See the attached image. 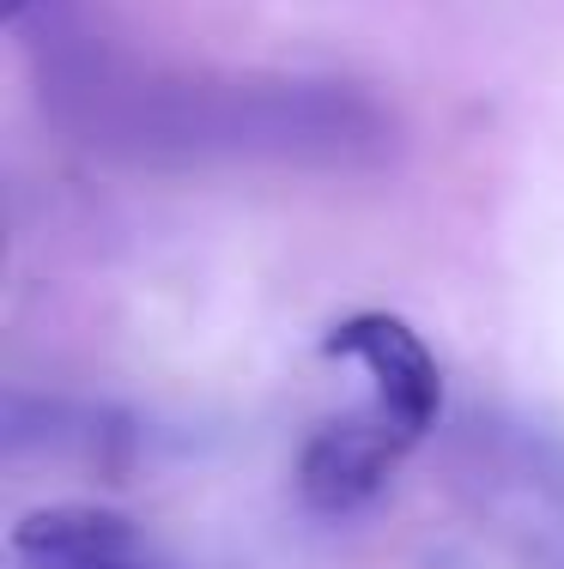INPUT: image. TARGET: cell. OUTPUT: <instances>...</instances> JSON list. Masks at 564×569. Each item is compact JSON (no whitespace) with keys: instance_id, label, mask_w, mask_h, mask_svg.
I'll return each mask as SVG.
<instances>
[{"instance_id":"obj_1","label":"cell","mask_w":564,"mask_h":569,"mask_svg":"<svg viewBox=\"0 0 564 569\" xmlns=\"http://www.w3.org/2000/svg\"><path fill=\"white\" fill-rule=\"evenodd\" d=\"M37 91L61 133L128 170H383L395 110L334 73H212L146 61L110 37H49Z\"/></svg>"},{"instance_id":"obj_2","label":"cell","mask_w":564,"mask_h":569,"mask_svg":"<svg viewBox=\"0 0 564 569\" xmlns=\"http://www.w3.org/2000/svg\"><path fill=\"white\" fill-rule=\"evenodd\" d=\"M321 351H328V358H353L376 388L370 406H383L407 437H419V442L432 437V425L443 412V376H437L432 346H425L400 316H388V309H358V316L334 321Z\"/></svg>"},{"instance_id":"obj_5","label":"cell","mask_w":564,"mask_h":569,"mask_svg":"<svg viewBox=\"0 0 564 569\" xmlns=\"http://www.w3.org/2000/svg\"><path fill=\"white\" fill-rule=\"evenodd\" d=\"M37 0H7V24H24V12H31Z\"/></svg>"},{"instance_id":"obj_3","label":"cell","mask_w":564,"mask_h":569,"mask_svg":"<svg viewBox=\"0 0 564 569\" xmlns=\"http://www.w3.org/2000/svg\"><path fill=\"white\" fill-rule=\"evenodd\" d=\"M419 449V437L395 425L383 406H365V412L328 418V425L310 430V442L298 449V491L304 503L321 515H353L358 503H370L395 467Z\"/></svg>"},{"instance_id":"obj_4","label":"cell","mask_w":564,"mask_h":569,"mask_svg":"<svg viewBox=\"0 0 564 569\" xmlns=\"http://www.w3.org/2000/svg\"><path fill=\"white\" fill-rule=\"evenodd\" d=\"M19 569H152L140 521L110 503H49L12 527Z\"/></svg>"}]
</instances>
